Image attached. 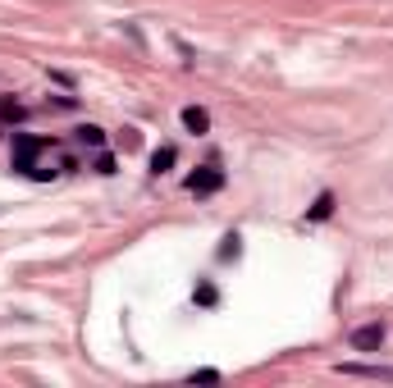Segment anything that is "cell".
I'll return each mask as SVG.
<instances>
[{"label": "cell", "mask_w": 393, "mask_h": 388, "mask_svg": "<svg viewBox=\"0 0 393 388\" xmlns=\"http://www.w3.org/2000/svg\"><path fill=\"white\" fill-rule=\"evenodd\" d=\"M51 147H55L51 138H28V133H18V138H14V169H23V174H28L37 155L51 151Z\"/></svg>", "instance_id": "1"}, {"label": "cell", "mask_w": 393, "mask_h": 388, "mask_svg": "<svg viewBox=\"0 0 393 388\" xmlns=\"http://www.w3.org/2000/svg\"><path fill=\"white\" fill-rule=\"evenodd\" d=\"M219 188H224V174H219L215 164H201L193 178H188V192H193V197H210V192H219Z\"/></svg>", "instance_id": "2"}, {"label": "cell", "mask_w": 393, "mask_h": 388, "mask_svg": "<svg viewBox=\"0 0 393 388\" xmlns=\"http://www.w3.org/2000/svg\"><path fill=\"white\" fill-rule=\"evenodd\" d=\"M380 343H385V325H361V329H352V347H357V352H380Z\"/></svg>", "instance_id": "3"}, {"label": "cell", "mask_w": 393, "mask_h": 388, "mask_svg": "<svg viewBox=\"0 0 393 388\" xmlns=\"http://www.w3.org/2000/svg\"><path fill=\"white\" fill-rule=\"evenodd\" d=\"M339 375H361V380H389V384H393V370H389V365H357V361H343Z\"/></svg>", "instance_id": "4"}, {"label": "cell", "mask_w": 393, "mask_h": 388, "mask_svg": "<svg viewBox=\"0 0 393 388\" xmlns=\"http://www.w3.org/2000/svg\"><path fill=\"white\" fill-rule=\"evenodd\" d=\"M334 215V192H320V197H315V206L306 210V219H329Z\"/></svg>", "instance_id": "5"}, {"label": "cell", "mask_w": 393, "mask_h": 388, "mask_svg": "<svg viewBox=\"0 0 393 388\" xmlns=\"http://www.w3.org/2000/svg\"><path fill=\"white\" fill-rule=\"evenodd\" d=\"M183 123H188L193 133H206V128H210V114L197 110V105H188V110H183Z\"/></svg>", "instance_id": "6"}, {"label": "cell", "mask_w": 393, "mask_h": 388, "mask_svg": "<svg viewBox=\"0 0 393 388\" xmlns=\"http://www.w3.org/2000/svg\"><path fill=\"white\" fill-rule=\"evenodd\" d=\"M18 119H23V105L14 96H0V123H18Z\"/></svg>", "instance_id": "7"}, {"label": "cell", "mask_w": 393, "mask_h": 388, "mask_svg": "<svg viewBox=\"0 0 393 388\" xmlns=\"http://www.w3.org/2000/svg\"><path fill=\"white\" fill-rule=\"evenodd\" d=\"M174 160H179V151H174V147H160L156 155H151V169H156V174H165Z\"/></svg>", "instance_id": "8"}, {"label": "cell", "mask_w": 393, "mask_h": 388, "mask_svg": "<svg viewBox=\"0 0 393 388\" xmlns=\"http://www.w3.org/2000/svg\"><path fill=\"white\" fill-rule=\"evenodd\" d=\"M78 142H83V147H101L105 133L97 128V123H83V128H78Z\"/></svg>", "instance_id": "9"}, {"label": "cell", "mask_w": 393, "mask_h": 388, "mask_svg": "<svg viewBox=\"0 0 393 388\" xmlns=\"http://www.w3.org/2000/svg\"><path fill=\"white\" fill-rule=\"evenodd\" d=\"M188 380H193V384H219V370H193Z\"/></svg>", "instance_id": "10"}, {"label": "cell", "mask_w": 393, "mask_h": 388, "mask_svg": "<svg viewBox=\"0 0 393 388\" xmlns=\"http://www.w3.org/2000/svg\"><path fill=\"white\" fill-rule=\"evenodd\" d=\"M97 174H114V155H97Z\"/></svg>", "instance_id": "11"}, {"label": "cell", "mask_w": 393, "mask_h": 388, "mask_svg": "<svg viewBox=\"0 0 393 388\" xmlns=\"http://www.w3.org/2000/svg\"><path fill=\"white\" fill-rule=\"evenodd\" d=\"M197 302H206V306H210V302H215V288L201 284V288H197Z\"/></svg>", "instance_id": "12"}, {"label": "cell", "mask_w": 393, "mask_h": 388, "mask_svg": "<svg viewBox=\"0 0 393 388\" xmlns=\"http://www.w3.org/2000/svg\"><path fill=\"white\" fill-rule=\"evenodd\" d=\"M219 256H224V260H229V256H238V238H224V247H219Z\"/></svg>", "instance_id": "13"}]
</instances>
